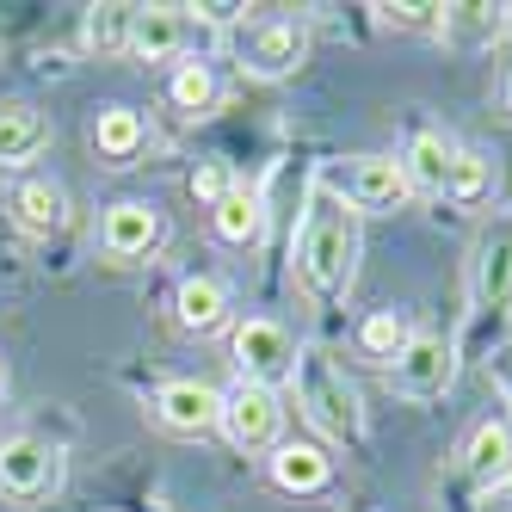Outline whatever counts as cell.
Here are the masks:
<instances>
[{"label":"cell","mask_w":512,"mask_h":512,"mask_svg":"<svg viewBox=\"0 0 512 512\" xmlns=\"http://www.w3.org/2000/svg\"><path fill=\"white\" fill-rule=\"evenodd\" d=\"M62 488V451L31 432L0 438V500L13 506H44Z\"/></svg>","instance_id":"4"},{"label":"cell","mask_w":512,"mask_h":512,"mask_svg":"<svg viewBox=\"0 0 512 512\" xmlns=\"http://www.w3.org/2000/svg\"><path fill=\"white\" fill-rule=\"evenodd\" d=\"M13 223L25 235H62L68 229V192L56 179H25L13 192Z\"/></svg>","instance_id":"20"},{"label":"cell","mask_w":512,"mask_h":512,"mask_svg":"<svg viewBox=\"0 0 512 512\" xmlns=\"http://www.w3.org/2000/svg\"><path fill=\"white\" fill-rule=\"evenodd\" d=\"M451 155H457V149L445 142V130L414 124V130H408V149H401L395 161H401V173H408V186H414V192H426V198H445Z\"/></svg>","instance_id":"15"},{"label":"cell","mask_w":512,"mask_h":512,"mask_svg":"<svg viewBox=\"0 0 512 512\" xmlns=\"http://www.w3.org/2000/svg\"><path fill=\"white\" fill-rule=\"evenodd\" d=\"M408 198H414V186H408V173H401L395 155H358V161L346 167V204H352L358 216L401 210Z\"/></svg>","instance_id":"10"},{"label":"cell","mask_w":512,"mask_h":512,"mask_svg":"<svg viewBox=\"0 0 512 512\" xmlns=\"http://www.w3.org/2000/svg\"><path fill=\"white\" fill-rule=\"evenodd\" d=\"M0 395H7V358H0Z\"/></svg>","instance_id":"30"},{"label":"cell","mask_w":512,"mask_h":512,"mask_svg":"<svg viewBox=\"0 0 512 512\" xmlns=\"http://www.w3.org/2000/svg\"><path fill=\"white\" fill-rule=\"evenodd\" d=\"M186 192H192L204 210H216V204L235 192V173H229L223 161H198V167H192V179H186Z\"/></svg>","instance_id":"25"},{"label":"cell","mask_w":512,"mask_h":512,"mask_svg":"<svg viewBox=\"0 0 512 512\" xmlns=\"http://www.w3.org/2000/svg\"><path fill=\"white\" fill-rule=\"evenodd\" d=\"M401 31H445V7H377Z\"/></svg>","instance_id":"26"},{"label":"cell","mask_w":512,"mask_h":512,"mask_svg":"<svg viewBox=\"0 0 512 512\" xmlns=\"http://www.w3.org/2000/svg\"><path fill=\"white\" fill-rule=\"evenodd\" d=\"M309 56V31L303 19H253L241 31V68L247 75H260V81H284V75H297Z\"/></svg>","instance_id":"7"},{"label":"cell","mask_w":512,"mask_h":512,"mask_svg":"<svg viewBox=\"0 0 512 512\" xmlns=\"http://www.w3.org/2000/svg\"><path fill=\"white\" fill-rule=\"evenodd\" d=\"M161 210L149 198H118L112 210H105V223H99V241L112 260H149V253L161 247Z\"/></svg>","instance_id":"11"},{"label":"cell","mask_w":512,"mask_h":512,"mask_svg":"<svg viewBox=\"0 0 512 512\" xmlns=\"http://www.w3.org/2000/svg\"><path fill=\"white\" fill-rule=\"evenodd\" d=\"M186 7H136L130 13V50L124 56H142V62H167L186 50Z\"/></svg>","instance_id":"16"},{"label":"cell","mask_w":512,"mask_h":512,"mask_svg":"<svg viewBox=\"0 0 512 512\" xmlns=\"http://www.w3.org/2000/svg\"><path fill=\"white\" fill-rule=\"evenodd\" d=\"M142 142H149V124H142L136 105H105L93 118V149L105 167H130L142 155Z\"/></svg>","instance_id":"19"},{"label":"cell","mask_w":512,"mask_h":512,"mask_svg":"<svg viewBox=\"0 0 512 512\" xmlns=\"http://www.w3.org/2000/svg\"><path fill=\"white\" fill-rule=\"evenodd\" d=\"M488 198H494V161L482 149H457L451 173H445V204L475 210V204H488Z\"/></svg>","instance_id":"22"},{"label":"cell","mask_w":512,"mask_h":512,"mask_svg":"<svg viewBox=\"0 0 512 512\" xmlns=\"http://www.w3.org/2000/svg\"><path fill=\"white\" fill-rule=\"evenodd\" d=\"M167 105H173V112H186V118L210 112V105H216V75H210V62H198V56L173 62V75H167Z\"/></svg>","instance_id":"23"},{"label":"cell","mask_w":512,"mask_h":512,"mask_svg":"<svg viewBox=\"0 0 512 512\" xmlns=\"http://www.w3.org/2000/svg\"><path fill=\"white\" fill-rule=\"evenodd\" d=\"M488 377H494V389L512 401V346H494V358H488Z\"/></svg>","instance_id":"27"},{"label":"cell","mask_w":512,"mask_h":512,"mask_svg":"<svg viewBox=\"0 0 512 512\" xmlns=\"http://www.w3.org/2000/svg\"><path fill=\"white\" fill-rule=\"evenodd\" d=\"M130 13H136V7H87L81 44H87L93 56H124V50H130Z\"/></svg>","instance_id":"24"},{"label":"cell","mask_w":512,"mask_h":512,"mask_svg":"<svg viewBox=\"0 0 512 512\" xmlns=\"http://www.w3.org/2000/svg\"><path fill=\"white\" fill-rule=\"evenodd\" d=\"M290 383H297L303 420L327 438V445L364 451V438H371V426H364V401H358V389L346 383V371L321 346H297V377H290Z\"/></svg>","instance_id":"2"},{"label":"cell","mask_w":512,"mask_h":512,"mask_svg":"<svg viewBox=\"0 0 512 512\" xmlns=\"http://www.w3.org/2000/svg\"><path fill=\"white\" fill-rule=\"evenodd\" d=\"M358 210L346 204V192L334 186H315L309 210H303V229H297V284L309 290L315 309H334L346 303V290L358 278Z\"/></svg>","instance_id":"1"},{"label":"cell","mask_w":512,"mask_h":512,"mask_svg":"<svg viewBox=\"0 0 512 512\" xmlns=\"http://www.w3.org/2000/svg\"><path fill=\"white\" fill-rule=\"evenodd\" d=\"M155 420L167 432H179V438H204V432H216V420H223V389L204 383V377H173L155 395Z\"/></svg>","instance_id":"9"},{"label":"cell","mask_w":512,"mask_h":512,"mask_svg":"<svg viewBox=\"0 0 512 512\" xmlns=\"http://www.w3.org/2000/svg\"><path fill=\"white\" fill-rule=\"evenodd\" d=\"M414 334H420V327H414L408 309H371V315L352 327V346H358V358H371V364H383V371H395V358L408 352Z\"/></svg>","instance_id":"18"},{"label":"cell","mask_w":512,"mask_h":512,"mask_svg":"<svg viewBox=\"0 0 512 512\" xmlns=\"http://www.w3.org/2000/svg\"><path fill=\"white\" fill-rule=\"evenodd\" d=\"M469 297H475V315H512V210H500L494 223L475 235V253H469Z\"/></svg>","instance_id":"5"},{"label":"cell","mask_w":512,"mask_h":512,"mask_svg":"<svg viewBox=\"0 0 512 512\" xmlns=\"http://www.w3.org/2000/svg\"><path fill=\"white\" fill-rule=\"evenodd\" d=\"M395 395H408V401H438L451 389V377H457V346L445 340V334H414L408 340V352L395 358Z\"/></svg>","instance_id":"8"},{"label":"cell","mask_w":512,"mask_h":512,"mask_svg":"<svg viewBox=\"0 0 512 512\" xmlns=\"http://www.w3.org/2000/svg\"><path fill=\"white\" fill-rule=\"evenodd\" d=\"M50 149V118L25 99H7L0 105V167H25Z\"/></svg>","instance_id":"17"},{"label":"cell","mask_w":512,"mask_h":512,"mask_svg":"<svg viewBox=\"0 0 512 512\" xmlns=\"http://www.w3.org/2000/svg\"><path fill=\"white\" fill-rule=\"evenodd\" d=\"M266 463H272V482L284 494H321L327 482H334V457H327L321 445H309V438H278V451Z\"/></svg>","instance_id":"14"},{"label":"cell","mask_w":512,"mask_h":512,"mask_svg":"<svg viewBox=\"0 0 512 512\" xmlns=\"http://www.w3.org/2000/svg\"><path fill=\"white\" fill-rule=\"evenodd\" d=\"M210 229H216V241H229V247H260V235H266V210H260V198L253 192H229L223 204L210 210Z\"/></svg>","instance_id":"21"},{"label":"cell","mask_w":512,"mask_h":512,"mask_svg":"<svg viewBox=\"0 0 512 512\" xmlns=\"http://www.w3.org/2000/svg\"><path fill=\"white\" fill-rule=\"evenodd\" d=\"M173 315L186 334H223L229 327V284L223 278H210V272H192V278H179L173 290Z\"/></svg>","instance_id":"13"},{"label":"cell","mask_w":512,"mask_h":512,"mask_svg":"<svg viewBox=\"0 0 512 512\" xmlns=\"http://www.w3.org/2000/svg\"><path fill=\"white\" fill-rule=\"evenodd\" d=\"M229 358H235L241 383H260V389H278V383L297 377V340H290V327L272 321V315H247V321H235Z\"/></svg>","instance_id":"3"},{"label":"cell","mask_w":512,"mask_h":512,"mask_svg":"<svg viewBox=\"0 0 512 512\" xmlns=\"http://www.w3.org/2000/svg\"><path fill=\"white\" fill-rule=\"evenodd\" d=\"M500 488H506V500H512V475H506V482H500Z\"/></svg>","instance_id":"31"},{"label":"cell","mask_w":512,"mask_h":512,"mask_svg":"<svg viewBox=\"0 0 512 512\" xmlns=\"http://www.w3.org/2000/svg\"><path fill=\"white\" fill-rule=\"evenodd\" d=\"M500 118L512 124V62H506V75H500Z\"/></svg>","instance_id":"28"},{"label":"cell","mask_w":512,"mask_h":512,"mask_svg":"<svg viewBox=\"0 0 512 512\" xmlns=\"http://www.w3.org/2000/svg\"><path fill=\"white\" fill-rule=\"evenodd\" d=\"M463 482L475 488V494H488V488H500L506 475H512V426L506 420H482L469 432V445H463Z\"/></svg>","instance_id":"12"},{"label":"cell","mask_w":512,"mask_h":512,"mask_svg":"<svg viewBox=\"0 0 512 512\" xmlns=\"http://www.w3.org/2000/svg\"><path fill=\"white\" fill-rule=\"evenodd\" d=\"M130 512H173L167 500H142V506H130Z\"/></svg>","instance_id":"29"},{"label":"cell","mask_w":512,"mask_h":512,"mask_svg":"<svg viewBox=\"0 0 512 512\" xmlns=\"http://www.w3.org/2000/svg\"><path fill=\"white\" fill-rule=\"evenodd\" d=\"M216 432L229 438L241 457H260V451H278V432H284V408H278V389H260V383H235L223 395V420Z\"/></svg>","instance_id":"6"}]
</instances>
